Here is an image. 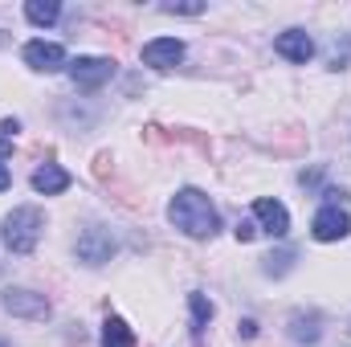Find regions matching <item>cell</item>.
Returning <instances> with one entry per match:
<instances>
[{"label":"cell","instance_id":"8","mask_svg":"<svg viewBox=\"0 0 351 347\" xmlns=\"http://www.w3.org/2000/svg\"><path fill=\"white\" fill-rule=\"evenodd\" d=\"M180 62H184V41H176V37H156L143 45V66H152V70H172Z\"/></svg>","mask_w":351,"mask_h":347},{"label":"cell","instance_id":"17","mask_svg":"<svg viewBox=\"0 0 351 347\" xmlns=\"http://www.w3.org/2000/svg\"><path fill=\"white\" fill-rule=\"evenodd\" d=\"M164 12H180V16H196V12H204V4L200 0H188V4H176V0H168V4H160Z\"/></svg>","mask_w":351,"mask_h":347},{"label":"cell","instance_id":"16","mask_svg":"<svg viewBox=\"0 0 351 347\" xmlns=\"http://www.w3.org/2000/svg\"><path fill=\"white\" fill-rule=\"evenodd\" d=\"M290 261H294V254H290V250L269 254V258H265V274H286V270H290Z\"/></svg>","mask_w":351,"mask_h":347},{"label":"cell","instance_id":"21","mask_svg":"<svg viewBox=\"0 0 351 347\" xmlns=\"http://www.w3.org/2000/svg\"><path fill=\"white\" fill-rule=\"evenodd\" d=\"M8 184H12V172H8V168H4V164H0V192H4V188H8Z\"/></svg>","mask_w":351,"mask_h":347},{"label":"cell","instance_id":"1","mask_svg":"<svg viewBox=\"0 0 351 347\" xmlns=\"http://www.w3.org/2000/svg\"><path fill=\"white\" fill-rule=\"evenodd\" d=\"M168 217H172L176 229H184V233L196 237V241H204V237H213V233L221 229V217H217L213 200H208L200 188H180L172 196V204H168Z\"/></svg>","mask_w":351,"mask_h":347},{"label":"cell","instance_id":"2","mask_svg":"<svg viewBox=\"0 0 351 347\" xmlns=\"http://www.w3.org/2000/svg\"><path fill=\"white\" fill-rule=\"evenodd\" d=\"M41 233H45V213H41L37 204L12 208V213L4 217V225H0V237H4V246H8V254H33L37 241H41Z\"/></svg>","mask_w":351,"mask_h":347},{"label":"cell","instance_id":"14","mask_svg":"<svg viewBox=\"0 0 351 347\" xmlns=\"http://www.w3.org/2000/svg\"><path fill=\"white\" fill-rule=\"evenodd\" d=\"M25 16H29L33 25H53V21L62 16V4H58V0H29V4H25Z\"/></svg>","mask_w":351,"mask_h":347},{"label":"cell","instance_id":"13","mask_svg":"<svg viewBox=\"0 0 351 347\" xmlns=\"http://www.w3.org/2000/svg\"><path fill=\"white\" fill-rule=\"evenodd\" d=\"M102 347H135V335H131V327H127L119 315H110V319L102 323Z\"/></svg>","mask_w":351,"mask_h":347},{"label":"cell","instance_id":"18","mask_svg":"<svg viewBox=\"0 0 351 347\" xmlns=\"http://www.w3.org/2000/svg\"><path fill=\"white\" fill-rule=\"evenodd\" d=\"M254 237H258L254 221H241V225H237V241H254Z\"/></svg>","mask_w":351,"mask_h":347},{"label":"cell","instance_id":"5","mask_svg":"<svg viewBox=\"0 0 351 347\" xmlns=\"http://www.w3.org/2000/svg\"><path fill=\"white\" fill-rule=\"evenodd\" d=\"M4 311L16 319H49V298L37 290H4Z\"/></svg>","mask_w":351,"mask_h":347},{"label":"cell","instance_id":"4","mask_svg":"<svg viewBox=\"0 0 351 347\" xmlns=\"http://www.w3.org/2000/svg\"><path fill=\"white\" fill-rule=\"evenodd\" d=\"M114 237L102 229V225H90L86 233L78 237V258L86 261V265H102V261H110L114 258Z\"/></svg>","mask_w":351,"mask_h":347},{"label":"cell","instance_id":"15","mask_svg":"<svg viewBox=\"0 0 351 347\" xmlns=\"http://www.w3.org/2000/svg\"><path fill=\"white\" fill-rule=\"evenodd\" d=\"M188 302H192V323H196V331L213 319V302L204 298V294H188Z\"/></svg>","mask_w":351,"mask_h":347},{"label":"cell","instance_id":"9","mask_svg":"<svg viewBox=\"0 0 351 347\" xmlns=\"http://www.w3.org/2000/svg\"><path fill=\"white\" fill-rule=\"evenodd\" d=\"M274 53H282L286 62H311L315 58V41H311V33H302V29H286V33H278L274 37Z\"/></svg>","mask_w":351,"mask_h":347},{"label":"cell","instance_id":"22","mask_svg":"<svg viewBox=\"0 0 351 347\" xmlns=\"http://www.w3.org/2000/svg\"><path fill=\"white\" fill-rule=\"evenodd\" d=\"M0 347H4V344H0Z\"/></svg>","mask_w":351,"mask_h":347},{"label":"cell","instance_id":"7","mask_svg":"<svg viewBox=\"0 0 351 347\" xmlns=\"http://www.w3.org/2000/svg\"><path fill=\"white\" fill-rule=\"evenodd\" d=\"M25 66L29 70H41V74H53L66 66V49L58 41H29L25 45Z\"/></svg>","mask_w":351,"mask_h":347},{"label":"cell","instance_id":"20","mask_svg":"<svg viewBox=\"0 0 351 347\" xmlns=\"http://www.w3.org/2000/svg\"><path fill=\"white\" fill-rule=\"evenodd\" d=\"M0 131H4V139H8V135H16V119H4V123H0Z\"/></svg>","mask_w":351,"mask_h":347},{"label":"cell","instance_id":"19","mask_svg":"<svg viewBox=\"0 0 351 347\" xmlns=\"http://www.w3.org/2000/svg\"><path fill=\"white\" fill-rule=\"evenodd\" d=\"M241 335H245V339H254V335H258V323H254V319H245V323H241Z\"/></svg>","mask_w":351,"mask_h":347},{"label":"cell","instance_id":"3","mask_svg":"<svg viewBox=\"0 0 351 347\" xmlns=\"http://www.w3.org/2000/svg\"><path fill=\"white\" fill-rule=\"evenodd\" d=\"M114 62L110 58H78V62H70V78H74V86L78 90H98L106 86L110 78H114Z\"/></svg>","mask_w":351,"mask_h":347},{"label":"cell","instance_id":"6","mask_svg":"<svg viewBox=\"0 0 351 347\" xmlns=\"http://www.w3.org/2000/svg\"><path fill=\"white\" fill-rule=\"evenodd\" d=\"M311 233H315L319 241H343V237L351 233V217L339 208V204H327V208H319V213H315Z\"/></svg>","mask_w":351,"mask_h":347},{"label":"cell","instance_id":"10","mask_svg":"<svg viewBox=\"0 0 351 347\" xmlns=\"http://www.w3.org/2000/svg\"><path fill=\"white\" fill-rule=\"evenodd\" d=\"M254 217L265 225V233H274V237H286L290 233V213H286V204H278V200H254Z\"/></svg>","mask_w":351,"mask_h":347},{"label":"cell","instance_id":"12","mask_svg":"<svg viewBox=\"0 0 351 347\" xmlns=\"http://www.w3.org/2000/svg\"><path fill=\"white\" fill-rule=\"evenodd\" d=\"M319 323H323V319H319L315 311H311V315H302V311L290 315V339H294V344H319V335H323Z\"/></svg>","mask_w":351,"mask_h":347},{"label":"cell","instance_id":"11","mask_svg":"<svg viewBox=\"0 0 351 347\" xmlns=\"http://www.w3.org/2000/svg\"><path fill=\"white\" fill-rule=\"evenodd\" d=\"M66 188H70V172L58 168V164H45V168L33 172V192H41V196H58Z\"/></svg>","mask_w":351,"mask_h":347}]
</instances>
